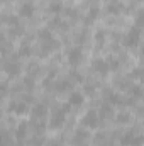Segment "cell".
Here are the masks:
<instances>
[{
	"mask_svg": "<svg viewBox=\"0 0 144 146\" xmlns=\"http://www.w3.org/2000/svg\"><path fill=\"white\" fill-rule=\"evenodd\" d=\"M95 42H97V48H102L104 42H105V31H97L95 33Z\"/></svg>",
	"mask_w": 144,
	"mask_h": 146,
	"instance_id": "obj_21",
	"label": "cell"
},
{
	"mask_svg": "<svg viewBox=\"0 0 144 146\" xmlns=\"http://www.w3.org/2000/svg\"><path fill=\"white\" fill-rule=\"evenodd\" d=\"M139 39H141V29L139 27H131L129 31H127V34H126V37H124V42H126V46L127 48H136L137 44H139Z\"/></svg>",
	"mask_w": 144,
	"mask_h": 146,
	"instance_id": "obj_3",
	"label": "cell"
},
{
	"mask_svg": "<svg viewBox=\"0 0 144 146\" xmlns=\"http://www.w3.org/2000/svg\"><path fill=\"white\" fill-rule=\"evenodd\" d=\"M66 58H68V63H70L71 66H78V65L83 61V51H81V48H78V46L70 48V49L66 51Z\"/></svg>",
	"mask_w": 144,
	"mask_h": 146,
	"instance_id": "obj_6",
	"label": "cell"
},
{
	"mask_svg": "<svg viewBox=\"0 0 144 146\" xmlns=\"http://www.w3.org/2000/svg\"><path fill=\"white\" fill-rule=\"evenodd\" d=\"M27 129H29V124H27V122H20L19 127H17V131H15V138H17L19 141L26 139V136H27Z\"/></svg>",
	"mask_w": 144,
	"mask_h": 146,
	"instance_id": "obj_15",
	"label": "cell"
},
{
	"mask_svg": "<svg viewBox=\"0 0 144 146\" xmlns=\"http://www.w3.org/2000/svg\"><path fill=\"white\" fill-rule=\"evenodd\" d=\"M122 9H124V3H122L120 0H114V2H108L107 3V14H110V15L120 14Z\"/></svg>",
	"mask_w": 144,
	"mask_h": 146,
	"instance_id": "obj_12",
	"label": "cell"
},
{
	"mask_svg": "<svg viewBox=\"0 0 144 146\" xmlns=\"http://www.w3.org/2000/svg\"><path fill=\"white\" fill-rule=\"evenodd\" d=\"M48 146H63V143H61V141H51Z\"/></svg>",
	"mask_w": 144,
	"mask_h": 146,
	"instance_id": "obj_34",
	"label": "cell"
},
{
	"mask_svg": "<svg viewBox=\"0 0 144 146\" xmlns=\"http://www.w3.org/2000/svg\"><path fill=\"white\" fill-rule=\"evenodd\" d=\"M132 76H134V78H141L143 83H144V68H137V70H134V72H132Z\"/></svg>",
	"mask_w": 144,
	"mask_h": 146,
	"instance_id": "obj_29",
	"label": "cell"
},
{
	"mask_svg": "<svg viewBox=\"0 0 144 146\" xmlns=\"http://www.w3.org/2000/svg\"><path fill=\"white\" fill-rule=\"evenodd\" d=\"M104 2H107V3H108V2H114V0H104Z\"/></svg>",
	"mask_w": 144,
	"mask_h": 146,
	"instance_id": "obj_35",
	"label": "cell"
},
{
	"mask_svg": "<svg viewBox=\"0 0 144 146\" xmlns=\"http://www.w3.org/2000/svg\"><path fill=\"white\" fill-rule=\"evenodd\" d=\"M48 10H49L51 14H59V12L63 10V2H61V0H49Z\"/></svg>",
	"mask_w": 144,
	"mask_h": 146,
	"instance_id": "obj_16",
	"label": "cell"
},
{
	"mask_svg": "<svg viewBox=\"0 0 144 146\" xmlns=\"http://www.w3.org/2000/svg\"><path fill=\"white\" fill-rule=\"evenodd\" d=\"M92 68L95 70V73H100V75H107L110 72L108 61L107 60H102V58H93L92 60Z\"/></svg>",
	"mask_w": 144,
	"mask_h": 146,
	"instance_id": "obj_7",
	"label": "cell"
},
{
	"mask_svg": "<svg viewBox=\"0 0 144 146\" xmlns=\"http://www.w3.org/2000/svg\"><path fill=\"white\" fill-rule=\"evenodd\" d=\"M9 110L12 114H17V115H22L27 112V102L26 100H12L10 106H9Z\"/></svg>",
	"mask_w": 144,
	"mask_h": 146,
	"instance_id": "obj_10",
	"label": "cell"
},
{
	"mask_svg": "<svg viewBox=\"0 0 144 146\" xmlns=\"http://www.w3.org/2000/svg\"><path fill=\"white\" fill-rule=\"evenodd\" d=\"M141 2H144V0H141Z\"/></svg>",
	"mask_w": 144,
	"mask_h": 146,
	"instance_id": "obj_37",
	"label": "cell"
},
{
	"mask_svg": "<svg viewBox=\"0 0 144 146\" xmlns=\"http://www.w3.org/2000/svg\"><path fill=\"white\" fill-rule=\"evenodd\" d=\"M85 92H87L88 95H93V92H95V87H93L92 83H87V85H85Z\"/></svg>",
	"mask_w": 144,
	"mask_h": 146,
	"instance_id": "obj_31",
	"label": "cell"
},
{
	"mask_svg": "<svg viewBox=\"0 0 144 146\" xmlns=\"http://www.w3.org/2000/svg\"><path fill=\"white\" fill-rule=\"evenodd\" d=\"M134 26H136V27H139V29H143V27H144V9H139V10L136 12Z\"/></svg>",
	"mask_w": 144,
	"mask_h": 146,
	"instance_id": "obj_18",
	"label": "cell"
},
{
	"mask_svg": "<svg viewBox=\"0 0 144 146\" xmlns=\"http://www.w3.org/2000/svg\"><path fill=\"white\" fill-rule=\"evenodd\" d=\"M31 53H32L31 46H29L27 42H22L20 48H19V56H31Z\"/></svg>",
	"mask_w": 144,
	"mask_h": 146,
	"instance_id": "obj_23",
	"label": "cell"
},
{
	"mask_svg": "<svg viewBox=\"0 0 144 146\" xmlns=\"http://www.w3.org/2000/svg\"><path fill=\"white\" fill-rule=\"evenodd\" d=\"M34 12H36V7H34L32 0H29V2H22V3L19 5V15H20V17L31 19V17L34 15Z\"/></svg>",
	"mask_w": 144,
	"mask_h": 146,
	"instance_id": "obj_8",
	"label": "cell"
},
{
	"mask_svg": "<svg viewBox=\"0 0 144 146\" xmlns=\"http://www.w3.org/2000/svg\"><path fill=\"white\" fill-rule=\"evenodd\" d=\"M42 143H44V138H42V136H39V134L34 138V141H32V145H34V146H41Z\"/></svg>",
	"mask_w": 144,
	"mask_h": 146,
	"instance_id": "obj_32",
	"label": "cell"
},
{
	"mask_svg": "<svg viewBox=\"0 0 144 146\" xmlns=\"http://www.w3.org/2000/svg\"><path fill=\"white\" fill-rule=\"evenodd\" d=\"M115 121H117L119 124H127V122L131 121V115H129L127 112H120V114L115 117Z\"/></svg>",
	"mask_w": 144,
	"mask_h": 146,
	"instance_id": "obj_25",
	"label": "cell"
},
{
	"mask_svg": "<svg viewBox=\"0 0 144 146\" xmlns=\"http://www.w3.org/2000/svg\"><path fill=\"white\" fill-rule=\"evenodd\" d=\"M24 85H27V88H32V85H34V78L29 75V76H26L24 78Z\"/></svg>",
	"mask_w": 144,
	"mask_h": 146,
	"instance_id": "obj_30",
	"label": "cell"
},
{
	"mask_svg": "<svg viewBox=\"0 0 144 146\" xmlns=\"http://www.w3.org/2000/svg\"><path fill=\"white\" fill-rule=\"evenodd\" d=\"M102 117H108L110 114H112V106H108V104H102V107H100V112H98Z\"/></svg>",
	"mask_w": 144,
	"mask_h": 146,
	"instance_id": "obj_26",
	"label": "cell"
},
{
	"mask_svg": "<svg viewBox=\"0 0 144 146\" xmlns=\"http://www.w3.org/2000/svg\"><path fill=\"white\" fill-rule=\"evenodd\" d=\"M80 146H87V145H80Z\"/></svg>",
	"mask_w": 144,
	"mask_h": 146,
	"instance_id": "obj_36",
	"label": "cell"
},
{
	"mask_svg": "<svg viewBox=\"0 0 144 146\" xmlns=\"http://www.w3.org/2000/svg\"><path fill=\"white\" fill-rule=\"evenodd\" d=\"M39 42H41V49H39V56H41V58L48 56L49 53H53V51L58 49V46H59V41L54 39V36L51 37V39H46V41H39Z\"/></svg>",
	"mask_w": 144,
	"mask_h": 146,
	"instance_id": "obj_4",
	"label": "cell"
},
{
	"mask_svg": "<svg viewBox=\"0 0 144 146\" xmlns=\"http://www.w3.org/2000/svg\"><path fill=\"white\" fill-rule=\"evenodd\" d=\"M97 17H98V9H97V7H92V9L88 10V14L85 15V24H92V22H95Z\"/></svg>",
	"mask_w": 144,
	"mask_h": 146,
	"instance_id": "obj_17",
	"label": "cell"
},
{
	"mask_svg": "<svg viewBox=\"0 0 144 146\" xmlns=\"http://www.w3.org/2000/svg\"><path fill=\"white\" fill-rule=\"evenodd\" d=\"M90 138V134H88V131H87V127H80V129H76V133H75V136H73V141H75V145H85V141Z\"/></svg>",
	"mask_w": 144,
	"mask_h": 146,
	"instance_id": "obj_11",
	"label": "cell"
},
{
	"mask_svg": "<svg viewBox=\"0 0 144 146\" xmlns=\"http://www.w3.org/2000/svg\"><path fill=\"white\" fill-rule=\"evenodd\" d=\"M71 78H73V80H76V82H81V80H83V78H81V75L76 72V70H73V72H71Z\"/></svg>",
	"mask_w": 144,
	"mask_h": 146,
	"instance_id": "obj_33",
	"label": "cell"
},
{
	"mask_svg": "<svg viewBox=\"0 0 144 146\" xmlns=\"http://www.w3.org/2000/svg\"><path fill=\"white\" fill-rule=\"evenodd\" d=\"M70 110V104H63V106H56L51 114V121H49V127L51 129H59L65 126L66 122V114Z\"/></svg>",
	"mask_w": 144,
	"mask_h": 146,
	"instance_id": "obj_1",
	"label": "cell"
},
{
	"mask_svg": "<svg viewBox=\"0 0 144 146\" xmlns=\"http://www.w3.org/2000/svg\"><path fill=\"white\" fill-rule=\"evenodd\" d=\"M51 37H53L51 31H49V29H46V27L37 31V39H39V41H46V39H51Z\"/></svg>",
	"mask_w": 144,
	"mask_h": 146,
	"instance_id": "obj_22",
	"label": "cell"
},
{
	"mask_svg": "<svg viewBox=\"0 0 144 146\" xmlns=\"http://www.w3.org/2000/svg\"><path fill=\"white\" fill-rule=\"evenodd\" d=\"M85 102V95L81 92H71L70 94V99H68V104L73 107H80L81 104Z\"/></svg>",
	"mask_w": 144,
	"mask_h": 146,
	"instance_id": "obj_13",
	"label": "cell"
},
{
	"mask_svg": "<svg viewBox=\"0 0 144 146\" xmlns=\"http://www.w3.org/2000/svg\"><path fill=\"white\" fill-rule=\"evenodd\" d=\"M87 39H88V33H87V29H83V31H80V33L75 36V42L80 46V44H85Z\"/></svg>",
	"mask_w": 144,
	"mask_h": 146,
	"instance_id": "obj_19",
	"label": "cell"
},
{
	"mask_svg": "<svg viewBox=\"0 0 144 146\" xmlns=\"http://www.w3.org/2000/svg\"><path fill=\"white\" fill-rule=\"evenodd\" d=\"M46 112H48V109L44 104H36L32 109V119H44Z\"/></svg>",
	"mask_w": 144,
	"mask_h": 146,
	"instance_id": "obj_14",
	"label": "cell"
},
{
	"mask_svg": "<svg viewBox=\"0 0 144 146\" xmlns=\"http://www.w3.org/2000/svg\"><path fill=\"white\" fill-rule=\"evenodd\" d=\"M70 87H71V80H61V82L56 83V90L58 92H66Z\"/></svg>",
	"mask_w": 144,
	"mask_h": 146,
	"instance_id": "obj_20",
	"label": "cell"
},
{
	"mask_svg": "<svg viewBox=\"0 0 144 146\" xmlns=\"http://www.w3.org/2000/svg\"><path fill=\"white\" fill-rule=\"evenodd\" d=\"M120 143L122 146H141L144 143V138L141 134H136L134 131H129L120 138Z\"/></svg>",
	"mask_w": 144,
	"mask_h": 146,
	"instance_id": "obj_5",
	"label": "cell"
},
{
	"mask_svg": "<svg viewBox=\"0 0 144 146\" xmlns=\"http://www.w3.org/2000/svg\"><path fill=\"white\" fill-rule=\"evenodd\" d=\"M108 66H110V70H119L120 61L117 58H108Z\"/></svg>",
	"mask_w": 144,
	"mask_h": 146,
	"instance_id": "obj_28",
	"label": "cell"
},
{
	"mask_svg": "<svg viewBox=\"0 0 144 146\" xmlns=\"http://www.w3.org/2000/svg\"><path fill=\"white\" fill-rule=\"evenodd\" d=\"M65 14H66V17H68V19H78V10H76V9H73V7L65 9Z\"/></svg>",
	"mask_w": 144,
	"mask_h": 146,
	"instance_id": "obj_27",
	"label": "cell"
},
{
	"mask_svg": "<svg viewBox=\"0 0 144 146\" xmlns=\"http://www.w3.org/2000/svg\"><path fill=\"white\" fill-rule=\"evenodd\" d=\"M49 27H54V29H58V27H59V29H66V24H63L59 17H54V19L49 21Z\"/></svg>",
	"mask_w": 144,
	"mask_h": 146,
	"instance_id": "obj_24",
	"label": "cell"
},
{
	"mask_svg": "<svg viewBox=\"0 0 144 146\" xmlns=\"http://www.w3.org/2000/svg\"><path fill=\"white\" fill-rule=\"evenodd\" d=\"M98 124H100V114L97 110H88L81 119V126L87 129H95Z\"/></svg>",
	"mask_w": 144,
	"mask_h": 146,
	"instance_id": "obj_2",
	"label": "cell"
},
{
	"mask_svg": "<svg viewBox=\"0 0 144 146\" xmlns=\"http://www.w3.org/2000/svg\"><path fill=\"white\" fill-rule=\"evenodd\" d=\"M20 63L19 61H7L5 65H3V72L7 73L10 78H14V76H19L20 75Z\"/></svg>",
	"mask_w": 144,
	"mask_h": 146,
	"instance_id": "obj_9",
	"label": "cell"
}]
</instances>
